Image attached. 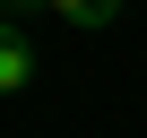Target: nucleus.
<instances>
[{"label":"nucleus","instance_id":"2","mask_svg":"<svg viewBox=\"0 0 147 138\" xmlns=\"http://www.w3.org/2000/svg\"><path fill=\"white\" fill-rule=\"evenodd\" d=\"M52 9H61L69 26H113V17H121V0H52Z\"/></svg>","mask_w":147,"mask_h":138},{"label":"nucleus","instance_id":"3","mask_svg":"<svg viewBox=\"0 0 147 138\" xmlns=\"http://www.w3.org/2000/svg\"><path fill=\"white\" fill-rule=\"evenodd\" d=\"M9 9H52V0H9Z\"/></svg>","mask_w":147,"mask_h":138},{"label":"nucleus","instance_id":"1","mask_svg":"<svg viewBox=\"0 0 147 138\" xmlns=\"http://www.w3.org/2000/svg\"><path fill=\"white\" fill-rule=\"evenodd\" d=\"M26 78H35V43H26L18 17H0V95H18Z\"/></svg>","mask_w":147,"mask_h":138}]
</instances>
